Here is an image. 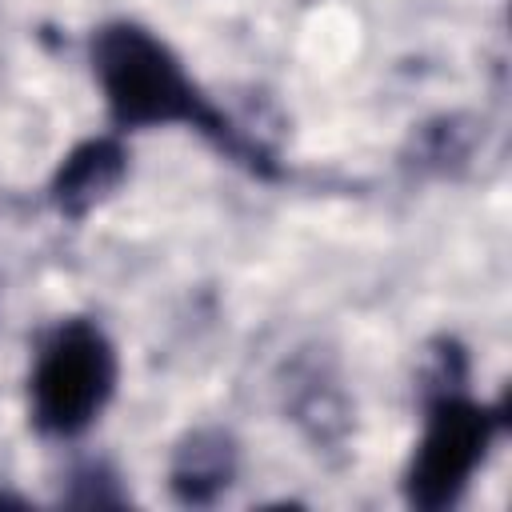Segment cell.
I'll use <instances>...</instances> for the list:
<instances>
[{"instance_id":"6da1fadb","label":"cell","mask_w":512,"mask_h":512,"mask_svg":"<svg viewBox=\"0 0 512 512\" xmlns=\"http://www.w3.org/2000/svg\"><path fill=\"white\" fill-rule=\"evenodd\" d=\"M96 72L108 92L112 116L124 128L168 124V120L216 124V116L200 104L180 64L168 56V48L140 28L128 24L104 28L96 36Z\"/></svg>"},{"instance_id":"7a4b0ae2","label":"cell","mask_w":512,"mask_h":512,"mask_svg":"<svg viewBox=\"0 0 512 512\" xmlns=\"http://www.w3.org/2000/svg\"><path fill=\"white\" fill-rule=\"evenodd\" d=\"M116 380V360L108 340L84 324L72 320L56 332V340L44 348L36 376H32V412L44 432H80L100 404L108 400Z\"/></svg>"},{"instance_id":"3957f363","label":"cell","mask_w":512,"mask_h":512,"mask_svg":"<svg viewBox=\"0 0 512 512\" xmlns=\"http://www.w3.org/2000/svg\"><path fill=\"white\" fill-rule=\"evenodd\" d=\"M492 436V416L468 400H440L408 472V500L416 508H444L460 496Z\"/></svg>"},{"instance_id":"277c9868","label":"cell","mask_w":512,"mask_h":512,"mask_svg":"<svg viewBox=\"0 0 512 512\" xmlns=\"http://www.w3.org/2000/svg\"><path fill=\"white\" fill-rule=\"evenodd\" d=\"M120 176H124V152H120V144H112V140H88V144H80L64 160V168L56 176V204L64 212H84L100 196H108L120 184Z\"/></svg>"},{"instance_id":"5b68a950","label":"cell","mask_w":512,"mask_h":512,"mask_svg":"<svg viewBox=\"0 0 512 512\" xmlns=\"http://www.w3.org/2000/svg\"><path fill=\"white\" fill-rule=\"evenodd\" d=\"M224 476H228L224 452L212 456V464H208V460H204V448H192V452H184V464L176 468V492H180L184 500H208L220 484H228Z\"/></svg>"}]
</instances>
